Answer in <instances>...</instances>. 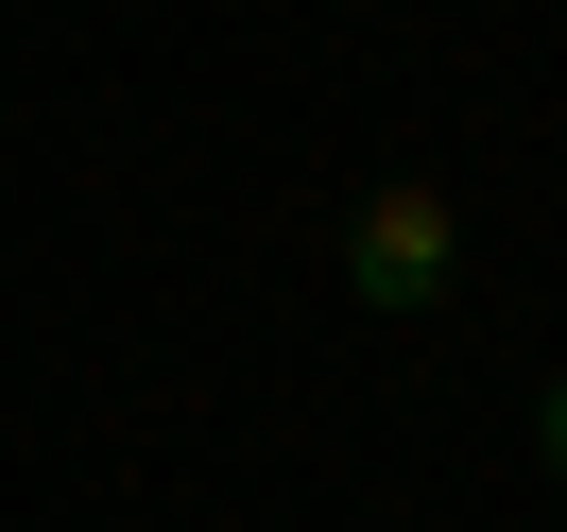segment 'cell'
<instances>
[{
    "label": "cell",
    "instance_id": "2",
    "mask_svg": "<svg viewBox=\"0 0 567 532\" xmlns=\"http://www.w3.org/2000/svg\"><path fill=\"white\" fill-rule=\"evenodd\" d=\"M533 463H550V498H567V378L533 395Z\"/></svg>",
    "mask_w": 567,
    "mask_h": 532
},
{
    "label": "cell",
    "instance_id": "1",
    "mask_svg": "<svg viewBox=\"0 0 567 532\" xmlns=\"http://www.w3.org/2000/svg\"><path fill=\"white\" fill-rule=\"evenodd\" d=\"M344 292L379 326H413V310H447L464 292V223H447V189H413V173H379L344 207Z\"/></svg>",
    "mask_w": 567,
    "mask_h": 532
}]
</instances>
